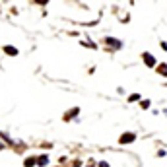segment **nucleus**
I'll use <instances>...</instances> for the list:
<instances>
[{
  "instance_id": "f03ea898",
  "label": "nucleus",
  "mask_w": 167,
  "mask_h": 167,
  "mask_svg": "<svg viewBox=\"0 0 167 167\" xmlns=\"http://www.w3.org/2000/svg\"><path fill=\"white\" fill-rule=\"evenodd\" d=\"M0 148H2V146H0Z\"/></svg>"
},
{
  "instance_id": "f257e3e1",
  "label": "nucleus",
  "mask_w": 167,
  "mask_h": 167,
  "mask_svg": "<svg viewBox=\"0 0 167 167\" xmlns=\"http://www.w3.org/2000/svg\"><path fill=\"white\" fill-rule=\"evenodd\" d=\"M130 140H134V136H122L121 138V142H130Z\"/></svg>"
}]
</instances>
